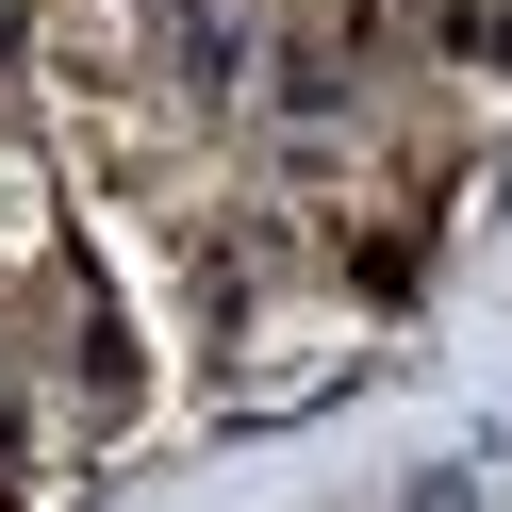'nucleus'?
I'll use <instances>...</instances> for the list:
<instances>
[{"mask_svg":"<svg viewBox=\"0 0 512 512\" xmlns=\"http://www.w3.org/2000/svg\"><path fill=\"white\" fill-rule=\"evenodd\" d=\"M347 281H364V298H413V281H430V232H413V215H364V232H347Z\"/></svg>","mask_w":512,"mask_h":512,"instance_id":"obj_1","label":"nucleus"},{"mask_svg":"<svg viewBox=\"0 0 512 512\" xmlns=\"http://www.w3.org/2000/svg\"><path fill=\"white\" fill-rule=\"evenodd\" d=\"M17 34H34V0H0V50H17Z\"/></svg>","mask_w":512,"mask_h":512,"instance_id":"obj_2","label":"nucleus"},{"mask_svg":"<svg viewBox=\"0 0 512 512\" xmlns=\"http://www.w3.org/2000/svg\"><path fill=\"white\" fill-rule=\"evenodd\" d=\"M0 512H17V479H0Z\"/></svg>","mask_w":512,"mask_h":512,"instance_id":"obj_3","label":"nucleus"}]
</instances>
